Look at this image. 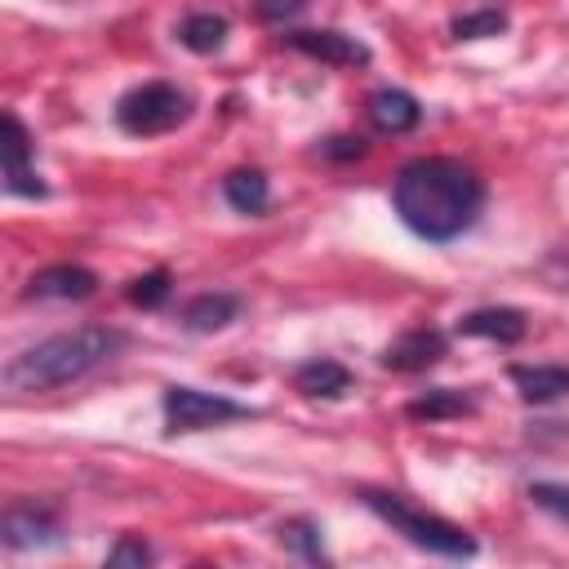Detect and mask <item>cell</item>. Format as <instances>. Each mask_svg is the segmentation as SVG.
<instances>
[{
    "label": "cell",
    "instance_id": "cell-1",
    "mask_svg": "<svg viewBox=\"0 0 569 569\" xmlns=\"http://www.w3.org/2000/svg\"><path fill=\"white\" fill-rule=\"evenodd\" d=\"M391 209L413 236L449 244L476 227L485 209V182L453 156H418L391 178Z\"/></svg>",
    "mask_w": 569,
    "mask_h": 569
},
{
    "label": "cell",
    "instance_id": "cell-2",
    "mask_svg": "<svg viewBox=\"0 0 569 569\" xmlns=\"http://www.w3.org/2000/svg\"><path fill=\"white\" fill-rule=\"evenodd\" d=\"M120 347H124V333L120 329L80 325V329L40 338L36 347L18 351L4 365V382H9V391H53V387L80 382L84 373H93L98 365H107Z\"/></svg>",
    "mask_w": 569,
    "mask_h": 569
},
{
    "label": "cell",
    "instance_id": "cell-3",
    "mask_svg": "<svg viewBox=\"0 0 569 569\" xmlns=\"http://www.w3.org/2000/svg\"><path fill=\"white\" fill-rule=\"evenodd\" d=\"M360 502H365L378 520H387L396 533H405L413 547H422V551H436V556H449V560L476 556V538H471L462 525H453V520H445V516H431V511L405 502L400 493L360 489Z\"/></svg>",
    "mask_w": 569,
    "mask_h": 569
},
{
    "label": "cell",
    "instance_id": "cell-4",
    "mask_svg": "<svg viewBox=\"0 0 569 569\" xmlns=\"http://www.w3.org/2000/svg\"><path fill=\"white\" fill-rule=\"evenodd\" d=\"M187 116H191V93L178 89L173 80L133 84V89L116 102V124H120L124 133H133V138L169 133V129H178Z\"/></svg>",
    "mask_w": 569,
    "mask_h": 569
},
{
    "label": "cell",
    "instance_id": "cell-5",
    "mask_svg": "<svg viewBox=\"0 0 569 569\" xmlns=\"http://www.w3.org/2000/svg\"><path fill=\"white\" fill-rule=\"evenodd\" d=\"M160 409H164V431H169V436L253 418L249 405H240V400H231V396H218V391H200V387H164Z\"/></svg>",
    "mask_w": 569,
    "mask_h": 569
},
{
    "label": "cell",
    "instance_id": "cell-6",
    "mask_svg": "<svg viewBox=\"0 0 569 569\" xmlns=\"http://www.w3.org/2000/svg\"><path fill=\"white\" fill-rule=\"evenodd\" d=\"M0 538L9 551H31V547H53L62 538V525L49 507L36 502H9L0 516Z\"/></svg>",
    "mask_w": 569,
    "mask_h": 569
},
{
    "label": "cell",
    "instance_id": "cell-7",
    "mask_svg": "<svg viewBox=\"0 0 569 569\" xmlns=\"http://www.w3.org/2000/svg\"><path fill=\"white\" fill-rule=\"evenodd\" d=\"M445 351H449V338L440 329H431V325H418V329H405L396 342L382 347V369H391V373H422Z\"/></svg>",
    "mask_w": 569,
    "mask_h": 569
},
{
    "label": "cell",
    "instance_id": "cell-8",
    "mask_svg": "<svg viewBox=\"0 0 569 569\" xmlns=\"http://www.w3.org/2000/svg\"><path fill=\"white\" fill-rule=\"evenodd\" d=\"M0 147H4V191L9 196H44V182L31 164V133L13 111H4V142Z\"/></svg>",
    "mask_w": 569,
    "mask_h": 569
},
{
    "label": "cell",
    "instance_id": "cell-9",
    "mask_svg": "<svg viewBox=\"0 0 569 569\" xmlns=\"http://www.w3.org/2000/svg\"><path fill=\"white\" fill-rule=\"evenodd\" d=\"M98 293V276L80 262H53V267H40L22 298H58V302H80V298H93Z\"/></svg>",
    "mask_w": 569,
    "mask_h": 569
},
{
    "label": "cell",
    "instance_id": "cell-10",
    "mask_svg": "<svg viewBox=\"0 0 569 569\" xmlns=\"http://www.w3.org/2000/svg\"><path fill=\"white\" fill-rule=\"evenodd\" d=\"M284 40H289V49H298L316 62H329V67H365L369 62V49L342 31H289Z\"/></svg>",
    "mask_w": 569,
    "mask_h": 569
},
{
    "label": "cell",
    "instance_id": "cell-11",
    "mask_svg": "<svg viewBox=\"0 0 569 569\" xmlns=\"http://www.w3.org/2000/svg\"><path fill=\"white\" fill-rule=\"evenodd\" d=\"M365 111H369V124L378 133H391V138L418 129V120H422V107L409 89H373Z\"/></svg>",
    "mask_w": 569,
    "mask_h": 569
},
{
    "label": "cell",
    "instance_id": "cell-12",
    "mask_svg": "<svg viewBox=\"0 0 569 569\" xmlns=\"http://www.w3.org/2000/svg\"><path fill=\"white\" fill-rule=\"evenodd\" d=\"M458 333L467 338H493V342H520L529 333V320L520 307H476L458 320Z\"/></svg>",
    "mask_w": 569,
    "mask_h": 569
},
{
    "label": "cell",
    "instance_id": "cell-13",
    "mask_svg": "<svg viewBox=\"0 0 569 569\" xmlns=\"http://www.w3.org/2000/svg\"><path fill=\"white\" fill-rule=\"evenodd\" d=\"M511 382L520 400L529 405H551L569 396V365H511Z\"/></svg>",
    "mask_w": 569,
    "mask_h": 569
},
{
    "label": "cell",
    "instance_id": "cell-14",
    "mask_svg": "<svg viewBox=\"0 0 569 569\" xmlns=\"http://www.w3.org/2000/svg\"><path fill=\"white\" fill-rule=\"evenodd\" d=\"M240 316V293H227V289H213V293H200L182 307V325L191 333H218L227 329L231 320Z\"/></svg>",
    "mask_w": 569,
    "mask_h": 569
},
{
    "label": "cell",
    "instance_id": "cell-15",
    "mask_svg": "<svg viewBox=\"0 0 569 569\" xmlns=\"http://www.w3.org/2000/svg\"><path fill=\"white\" fill-rule=\"evenodd\" d=\"M293 387L302 391V396H325V400H333V396H342L347 387H351V369L347 365H338V360H329V356H316V360H307V365H298L293 369Z\"/></svg>",
    "mask_w": 569,
    "mask_h": 569
},
{
    "label": "cell",
    "instance_id": "cell-16",
    "mask_svg": "<svg viewBox=\"0 0 569 569\" xmlns=\"http://www.w3.org/2000/svg\"><path fill=\"white\" fill-rule=\"evenodd\" d=\"M222 196L236 213H262L271 204V182L262 169H231L222 178Z\"/></svg>",
    "mask_w": 569,
    "mask_h": 569
},
{
    "label": "cell",
    "instance_id": "cell-17",
    "mask_svg": "<svg viewBox=\"0 0 569 569\" xmlns=\"http://www.w3.org/2000/svg\"><path fill=\"white\" fill-rule=\"evenodd\" d=\"M178 40H182L191 53H218V49L227 44V18H222V13H209V9L187 13L182 27H178Z\"/></svg>",
    "mask_w": 569,
    "mask_h": 569
},
{
    "label": "cell",
    "instance_id": "cell-18",
    "mask_svg": "<svg viewBox=\"0 0 569 569\" xmlns=\"http://www.w3.org/2000/svg\"><path fill=\"white\" fill-rule=\"evenodd\" d=\"M405 413L409 418H427V422H436V418H462V413H471V396H462L453 387H436V391L409 400Z\"/></svg>",
    "mask_w": 569,
    "mask_h": 569
},
{
    "label": "cell",
    "instance_id": "cell-19",
    "mask_svg": "<svg viewBox=\"0 0 569 569\" xmlns=\"http://www.w3.org/2000/svg\"><path fill=\"white\" fill-rule=\"evenodd\" d=\"M169 289H173V276H169L164 267H156V271L133 276L129 289H124V298H129L133 307H142V311H156V307L169 298Z\"/></svg>",
    "mask_w": 569,
    "mask_h": 569
},
{
    "label": "cell",
    "instance_id": "cell-20",
    "mask_svg": "<svg viewBox=\"0 0 569 569\" xmlns=\"http://www.w3.org/2000/svg\"><path fill=\"white\" fill-rule=\"evenodd\" d=\"M280 542L289 551H298L302 560H311V565L325 560V538H320V525L316 520H289V525H280Z\"/></svg>",
    "mask_w": 569,
    "mask_h": 569
},
{
    "label": "cell",
    "instance_id": "cell-21",
    "mask_svg": "<svg viewBox=\"0 0 569 569\" xmlns=\"http://www.w3.org/2000/svg\"><path fill=\"white\" fill-rule=\"evenodd\" d=\"M449 31H453V40H485V36L507 31V13H502V9H476V13L453 18Z\"/></svg>",
    "mask_w": 569,
    "mask_h": 569
},
{
    "label": "cell",
    "instance_id": "cell-22",
    "mask_svg": "<svg viewBox=\"0 0 569 569\" xmlns=\"http://www.w3.org/2000/svg\"><path fill=\"white\" fill-rule=\"evenodd\" d=\"M529 498H533V507L551 511L556 520H569V485H556V480H533V485H529Z\"/></svg>",
    "mask_w": 569,
    "mask_h": 569
},
{
    "label": "cell",
    "instance_id": "cell-23",
    "mask_svg": "<svg viewBox=\"0 0 569 569\" xmlns=\"http://www.w3.org/2000/svg\"><path fill=\"white\" fill-rule=\"evenodd\" d=\"M107 565H151V547L142 542V538H133V533H124L111 551H107Z\"/></svg>",
    "mask_w": 569,
    "mask_h": 569
},
{
    "label": "cell",
    "instance_id": "cell-24",
    "mask_svg": "<svg viewBox=\"0 0 569 569\" xmlns=\"http://www.w3.org/2000/svg\"><path fill=\"white\" fill-rule=\"evenodd\" d=\"M307 9V0H253V13L262 22H284V18H298Z\"/></svg>",
    "mask_w": 569,
    "mask_h": 569
},
{
    "label": "cell",
    "instance_id": "cell-25",
    "mask_svg": "<svg viewBox=\"0 0 569 569\" xmlns=\"http://www.w3.org/2000/svg\"><path fill=\"white\" fill-rule=\"evenodd\" d=\"M325 156H338V160H347V156H365V142H360V138H329Z\"/></svg>",
    "mask_w": 569,
    "mask_h": 569
}]
</instances>
